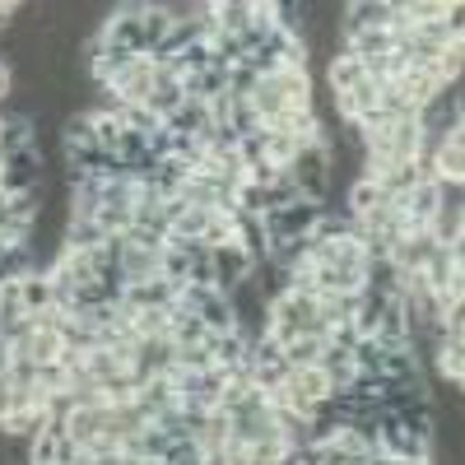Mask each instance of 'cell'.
<instances>
[{"label":"cell","mask_w":465,"mask_h":465,"mask_svg":"<svg viewBox=\"0 0 465 465\" xmlns=\"http://www.w3.org/2000/svg\"><path fill=\"white\" fill-rule=\"evenodd\" d=\"M284 173H289V182L298 186L302 201L326 205V186H331V144H307V149H298V159H293Z\"/></svg>","instance_id":"1"},{"label":"cell","mask_w":465,"mask_h":465,"mask_svg":"<svg viewBox=\"0 0 465 465\" xmlns=\"http://www.w3.org/2000/svg\"><path fill=\"white\" fill-rule=\"evenodd\" d=\"M256 265H261V261H256L242 242H219V247H210V270H214V289H219V293H232L242 280H252Z\"/></svg>","instance_id":"2"},{"label":"cell","mask_w":465,"mask_h":465,"mask_svg":"<svg viewBox=\"0 0 465 465\" xmlns=\"http://www.w3.org/2000/svg\"><path fill=\"white\" fill-rule=\"evenodd\" d=\"M33 186H43V144L19 149L0 163V191L5 196H19V191H33Z\"/></svg>","instance_id":"3"},{"label":"cell","mask_w":465,"mask_h":465,"mask_svg":"<svg viewBox=\"0 0 465 465\" xmlns=\"http://www.w3.org/2000/svg\"><path fill=\"white\" fill-rule=\"evenodd\" d=\"M344 37L349 33H363V28H396L401 10L396 0H354V5H344Z\"/></svg>","instance_id":"4"},{"label":"cell","mask_w":465,"mask_h":465,"mask_svg":"<svg viewBox=\"0 0 465 465\" xmlns=\"http://www.w3.org/2000/svg\"><path fill=\"white\" fill-rule=\"evenodd\" d=\"M159 261H163V252H149V247H126V242H122V280H126V284L159 280Z\"/></svg>","instance_id":"5"},{"label":"cell","mask_w":465,"mask_h":465,"mask_svg":"<svg viewBox=\"0 0 465 465\" xmlns=\"http://www.w3.org/2000/svg\"><path fill=\"white\" fill-rule=\"evenodd\" d=\"M465 340H451V335H438V359H433V368H438V377H447L451 381V391H460L465 386Z\"/></svg>","instance_id":"6"},{"label":"cell","mask_w":465,"mask_h":465,"mask_svg":"<svg viewBox=\"0 0 465 465\" xmlns=\"http://www.w3.org/2000/svg\"><path fill=\"white\" fill-rule=\"evenodd\" d=\"M19 298H24V312H28V317L56 307V289H52V280H47V270H33V275H24V280H19Z\"/></svg>","instance_id":"7"},{"label":"cell","mask_w":465,"mask_h":465,"mask_svg":"<svg viewBox=\"0 0 465 465\" xmlns=\"http://www.w3.org/2000/svg\"><path fill=\"white\" fill-rule=\"evenodd\" d=\"M363 74H368V70H363V61H359L354 52H349V47H344L340 56H331V65H326V80H331V89H335V94H349V89H354V84L363 80Z\"/></svg>","instance_id":"8"},{"label":"cell","mask_w":465,"mask_h":465,"mask_svg":"<svg viewBox=\"0 0 465 465\" xmlns=\"http://www.w3.org/2000/svg\"><path fill=\"white\" fill-rule=\"evenodd\" d=\"M326 359V335H298L284 344V363L289 368H312Z\"/></svg>","instance_id":"9"},{"label":"cell","mask_w":465,"mask_h":465,"mask_svg":"<svg viewBox=\"0 0 465 465\" xmlns=\"http://www.w3.org/2000/svg\"><path fill=\"white\" fill-rule=\"evenodd\" d=\"M61 144L65 149H94V112H65L61 116Z\"/></svg>","instance_id":"10"},{"label":"cell","mask_w":465,"mask_h":465,"mask_svg":"<svg viewBox=\"0 0 465 465\" xmlns=\"http://www.w3.org/2000/svg\"><path fill=\"white\" fill-rule=\"evenodd\" d=\"M173 368H177V372H210L214 359H210V349H205V344H182V349H177V359H173Z\"/></svg>","instance_id":"11"},{"label":"cell","mask_w":465,"mask_h":465,"mask_svg":"<svg viewBox=\"0 0 465 465\" xmlns=\"http://www.w3.org/2000/svg\"><path fill=\"white\" fill-rule=\"evenodd\" d=\"M256 84H261V74H256L252 65H232V70H228V98H242V103H247V98L256 94Z\"/></svg>","instance_id":"12"},{"label":"cell","mask_w":465,"mask_h":465,"mask_svg":"<svg viewBox=\"0 0 465 465\" xmlns=\"http://www.w3.org/2000/svg\"><path fill=\"white\" fill-rule=\"evenodd\" d=\"M10 89H15V65H10V56H0V116H5Z\"/></svg>","instance_id":"13"},{"label":"cell","mask_w":465,"mask_h":465,"mask_svg":"<svg viewBox=\"0 0 465 465\" xmlns=\"http://www.w3.org/2000/svg\"><path fill=\"white\" fill-rule=\"evenodd\" d=\"M10 359H15V354H10V344L0 340V372H10Z\"/></svg>","instance_id":"14"}]
</instances>
